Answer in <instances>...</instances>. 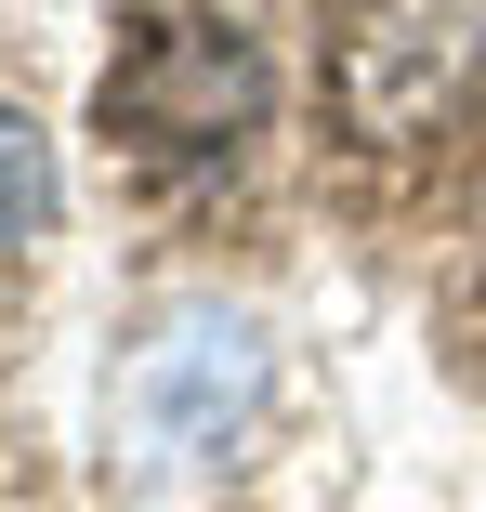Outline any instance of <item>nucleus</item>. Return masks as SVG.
<instances>
[{"label":"nucleus","mask_w":486,"mask_h":512,"mask_svg":"<svg viewBox=\"0 0 486 512\" xmlns=\"http://www.w3.org/2000/svg\"><path fill=\"white\" fill-rule=\"evenodd\" d=\"M250 407H263V329L224 302H171L106 381V434L132 447V473H171V460H211Z\"/></svg>","instance_id":"1"},{"label":"nucleus","mask_w":486,"mask_h":512,"mask_svg":"<svg viewBox=\"0 0 486 512\" xmlns=\"http://www.w3.org/2000/svg\"><path fill=\"white\" fill-rule=\"evenodd\" d=\"M263 132V53L211 14H145L106 66V145L132 158H237Z\"/></svg>","instance_id":"2"},{"label":"nucleus","mask_w":486,"mask_h":512,"mask_svg":"<svg viewBox=\"0 0 486 512\" xmlns=\"http://www.w3.org/2000/svg\"><path fill=\"white\" fill-rule=\"evenodd\" d=\"M473 92V14L460 0H355L329 27V119L355 145H421Z\"/></svg>","instance_id":"3"},{"label":"nucleus","mask_w":486,"mask_h":512,"mask_svg":"<svg viewBox=\"0 0 486 512\" xmlns=\"http://www.w3.org/2000/svg\"><path fill=\"white\" fill-rule=\"evenodd\" d=\"M53 237V145L27 106H0V263H27Z\"/></svg>","instance_id":"4"}]
</instances>
